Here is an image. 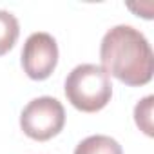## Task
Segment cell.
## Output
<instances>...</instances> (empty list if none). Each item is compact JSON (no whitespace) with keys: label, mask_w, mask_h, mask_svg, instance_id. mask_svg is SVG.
I'll list each match as a JSON object with an SVG mask.
<instances>
[{"label":"cell","mask_w":154,"mask_h":154,"mask_svg":"<svg viewBox=\"0 0 154 154\" xmlns=\"http://www.w3.org/2000/svg\"><path fill=\"white\" fill-rule=\"evenodd\" d=\"M65 96L82 112L102 111L112 96L111 76L96 63L76 65L65 78Z\"/></svg>","instance_id":"2"},{"label":"cell","mask_w":154,"mask_h":154,"mask_svg":"<svg viewBox=\"0 0 154 154\" xmlns=\"http://www.w3.org/2000/svg\"><path fill=\"white\" fill-rule=\"evenodd\" d=\"M74 154H123V150L114 138L105 134H94L76 145Z\"/></svg>","instance_id":"5"},{"label":"cell","mask_w":154,"mask_h":154,"mask_svg":"<svg viewBox=\"0 0 154 154\" xmlns=\"http://www.w3.org/2000/svg\"><path fill=\"white\" fill-rule=\"evenodd\" d=\"M152 96H145L136 107H134V120H136V125L147 134V136H152Z\"/></svg>","instance_id":"7"},{"label":"cell","mask_w":154,"mask_h":154,"mask_svg":"<svg viewBox=\"0 0 154 154\" xmlns=\"http://www.w3.org/2000/svg\"><path fill=\"white\" fill-rule=\"evenodd\" d=\"M65 125V109L53 96H40L31 100L22 114L20 127L26 136L36 141H47L54 138Z\"/></svg>","instance_id":"3"},{"label":"cell","mask_w":154,"mask_h":154,"mask_svg":"<svg viewBox=\"0 0 154 154\" xmlns=\"http://www.w3.org/2000/svg\"><path fill=\"white\" fill-rule=\"evenodd\" d=\"M18 35H20V26L17 17L6 9H0V56L13 49V45L18 40Z\"/></svg>","instance_id":"6"},{"label":"cell","mask_w":154,"mask_h":154,"mask_svg":"<svg viewBox=\"0 0 154 154\" xmlns=\"http://www.w3.org/2000/svg\"><path fill=\"white\" fill-rule=\"evenodd\" d=\"M102 69L131 87L150 82L154 71V54L145 35L132 26L111 27L100 45Z\"/></svg>","instance_id":"1"},{"label":"cell","mask_w":154,"mask_h":154,"mask_svg":"<svg viewBox=\"0 0 154 154\" xmlns=\"http://www.w3.org/2000/svg\"><path fill=\"white\" fill-rule=\"evenodd\" d=\"M58 63V44L49 33H33L22 49V67L31 80H45Z\"/></svg>","instance_id":"4"}]
</instances>
